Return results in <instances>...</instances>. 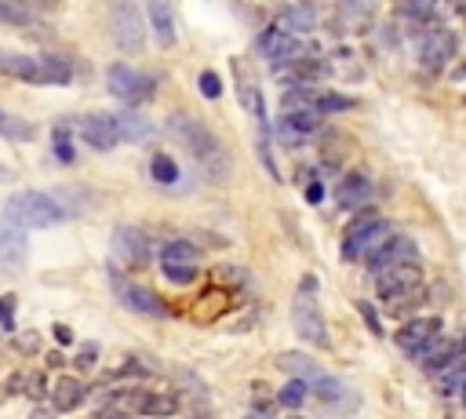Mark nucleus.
Wrapping results in <instances>:
<instances>
[{
    "label": "nucleus",
    "instance_id": "obj_17",
    "mask_svg": "<svg viewBox=\"0 0 466 419\" xmlns=\"http://www.w3.org/2000/svg\"><path fill=\"white\" fill-rule=\"evenodd\" d=\"M321 128V117H317V107L314 110H284V117L277 121V135L284 139V142H303V139H310L314 132Z\"/></svg>",
    "mask_w": 466,
    "mask_h": 419
},
{
    "label": "nucleus",
    "instance_id": "obj_47",
    "mask_svg": "<svg viewBox=\"0 0 466 419\" xmlns=\"http://www.w3.org/2000/svg\"><path fill=\"white\" fill-rule=\"evenodd\" d=\"M12 179H15V172L8 165H0V183H12Z\"/></svg>",
    "mask_w": 466,
    "mask_h": 419
},
{
    "label": "nucleus",
    "instance_id": "obj_6",
    "mask_svg": "<svg viewBox=\"0 0 466 419\" xmlns=\"http://www.w3.org/2000/svg\"><path fill=\"white\" fill-rule=\"evenodd\" d=\"M314 288L317 281L314 278H303V288L296 295V303H291V325H296V332L314 343V346H328V329H324V318H321V306L314 299Z\"/></svg>",
    "mask_w": 466,
    "mask_h": 419
},
{
    "label": "nucleus",
    "instance_id": "obj_20",
    "mask_svg": "<svg viewBox=\"0 0 466 419\" xmlns=\"http://www.w3.org/2000/svg\"><path fill=\"white\" fill-rule=\"evenodd\" d=\"M146 19L153 26V40L160 47H175V12L168 0H146Z\"/></svg>",
    "mask_w": 466,
    "mask_h": 419
},
{
    "label": "nucleus",
    "instance_id": "obj_28",
    "mask_svg": "<svg viewBox=\"0 0 466 419\" xmlns=\"http://www.w3.org/2000/svg\"><path fill=\"white\" fill-rule=\"evenodd\" d=\"M175 408H179V401L168 398V394H146L132 405V412H142V415H171Z\"/></svg>",
    "mask_w": 466,
    "mask_h": 419
},
{
    "label": "nucleus",
    "instance_id": "obj_35",
    "mask_svg": "<svg viewBox=\"0 0 466 419\" xmlns=\"http://www.w3.org/2000/svg\"><path fill=\"white\" fill-rule=\"evenodd\" d=\"M55 157H58V161H63V165H73L77 161V157H73V142H70V128H58L55 124Z\"/></svg>",
    "mask_w": 466,
    "mask_h": 419
},
{
    "label": "nucleus",
    "instance_id": "obj_26",
    "mask_svg": "<svg viewBox=\"0 0 466 419\" xmlns=\"http://www.w3.org/2000/svg\"><path fill=\"white\" fill-rule=\"evenodd\" d=\"M306 387H310V394H314L317 401H324V405H335L339 398H346V394H350V387H346L342 380H332V376H324V372H321L317 380H310Z\"/></svg>",
    "mask_w": 466,
    "mask_h": 419
},
{
    "label": "nucleus",
    "instance_id": "obj_39",
    "mask_svg": "<svg viewBox=\"0 0 466 419\" xmlns=\"http://www.w3.org/2000/svg\"><path fill=\"white\" fill-rule=\"evenodd\" d=\"M0 321H4V332H15V295H0Z\"/></svg>",
    "mask_w": 466,
    "mask_h": 419
},
{
    "label": "nucleus",
    "instance_id": "obj_34",
    "mask_svg": "<svg viewBox=\"0 0 466 419\" xmlns=\"http://www.w3.org/2000/svg\"><path fill=\"white\" fill-rule=\"evenodd\" d=\"M8 387L19 390V394H30V398H40L44 394V376L40 372H19V376H12Z\"/></svg>",
    "mask_w": 466,
    "mask_h": 419
},
{
    "label": "nucleus",
    "instance_id": "obj_48",
    "mask_svg": "<svg viewBox=\"0 0 466 419\" xmlns=\"http://www.w3.org/2000/svg\"><path fill=\"white\" fill-rule=\"evenodd\" d=\"M0 336H8V332H4V321H0Z\"/></svg>",
    "mask_w": 466,
    "mask_h": 419
},
{
    "label": "nucleus",
    "instance_id": "obj_49",
    "mask_svg": "<svg viewBox=\"0 0 466 419\" xmlns=\"http://www.w3.org/2000/svg\"><path fill=\"white\" fill-rule=\"evenodd\" d=\"M462 73H466V66H462Z\"/></svg>",
    "mask_w": 466,
    "mask_h": 419
},
{
    "label": "nucleus",
    "instance_id": "obj_19",
    "mask_svg": "<svg viewBox=\"0 0 466 419\" xmlns=\"http://www.w3.org/2000/svg\"><path fill=\"white\" fill-rule=\"evenodd\" d=\"M368 197H372V179H368L365 172H350V175H342V183L335 186V204L346 208V212L365 208Z\"/></svg>",
    "mask_w": 466,
    "mask_h": 419
},
{
    "label": "nucleus",
    "instance_id": "obj_42",
    "mask_svg": "<svg viewBox=\"0 0 466 419\" xmlns=\"http://www.w3.org/2000/svg\"><path fill=\"white\" fill-rule=\"evenodd\" d=\"M51 336H55V343H58V346H66V343H73V332H70L66 325H55V329H51Z\"/></svg>",
    "mask_w": 466,
    "mask_h": 419
},
{
    "label": "nucleus",
    "instance_id": "obj_18",
    "mask_svg": "<svg viewBox=\"0 0 466 419\" xmlns=\"http://www.w3.org/2000/svg\"><path fill=\"white\" fill-rule=\"evenodd\" d=\"M441 336V318H416V321H408V325H401V332H397V346L404 350V354H416V350H423L430 339H437Z\"/></svg>",
    "mask_w": 466,
    "mask_h": 419
},
{
    "label": "nucleus",
    "instance_id": "obj_43",
    "mask_svg": "<svg viewBox=\"0 0 466 419\" xmlns=\"http://www.w3.org/2000/svg\"><path fill=\"white\" fill-rule=\"evenodd\" d=\"M306 201H310V204H321V201H324V186H321V183H310V186H306Z\"/></svg>",
    "mask_w": 466,
    "mask_h": 419
},
{
    "label": "nucleus",
    "instance_id": "obj_12",
    "mask_svg": "<svg viewBox=\"0 0 466 419\" xmlns=\"http://www.w3.org/2000/svg\"><path fill=\"white\" fill-rule=\"evenodd\" d=\"M416 357V364L423 372H430V376H437V372H444L448 364H455L459 357H466V336H455V339H430L423 350H416L412 354Z\"/></svg>",
    "mask_w": 466,
    "mask_h": 419
},
{
    "label": "nucleus",
    "instance_id": "obj_29",
    "mask_svg": "<svg viewBox=\"0 0 466 419\" xmlns=\"http://www.w3.org/2000/svg\"><path fill=\"white\" fill-rule=\"evenodd\" d=\"M306 394H310L306 380H299V376H288V383L277 390V405H284V408H303Z\"/></svg>",
    "mask_w": 466,
    "mask_h": 419
},
{
    "label": "nucleus",
    "instance_id": "obj_7",
    "mask_svg": "<svg viewBox=\"0 0 466 419\" xmlns=\"http://www.w3.org/2000/svg\"><path fill=\"white\" fill-rule=\"evenodd\" d=\"M168 124H171V132H175V135H179V139L190 146V153L197 157L201 165H215V172H219V175L226 172V161H222V146L215 142V135H211L204 124H197V121H194V117H186V114L171 117Z\"/></svg>",
    "mask_w": 466,
    "mask_h": 419
},
{
    "label": "nucleus",
    "instance_id": "obj_1",
    "mask_svg": "<svg viewBox=\"0 0 466 419\" xmlns=\"http://www.w3.org/2000/svg\"><path fill=\"white\" fill-rule=\"evenodd\" d=\"M0 73L12 77V81H22V84H70L73 73L63 59L55 56H19V51H4L0 47Z\"/></svg>",
    "mask_w": 466,
    "mask_h": 419
},
{
    "label": "nucleus",
    "instance_id": "obj_37",
    "mask_svg": "<svg viewBox=\"0 0 466 419\" xmlns=\"http://www.w3.org/2000/svg\"><path fill=\"white\" fill-rule=\"evenodd\" d=\"M314 107L324 114V110H350L354 107V98H346V95H335V91H328V95H317L314 98Z\"/></svg>",
    "mask_w": 466,
    "mask_h": 419
},
{
    "label": "nucleus",
    "instance_id": "obj_32",
    "mask_svg": "<svg viewBox=\"0 0 466 419\" xmlns=\"http://www.w3.org/2000/svg\"><path fill=\"white\" fill-rule=\"evenodd\" d=\"M160 270H164V278L171 281V285H194L197 281V263H164L160 259Z\"/></svg>",
    "mask_w": 466,
    "mask_h": 419
},
{
    "label": "nucleus",
    "instance_id": "obj_15",
    "mask_svg": "<svg viewBox=\"0 0 466 419\" xmlns=\"http://www.w3.org/2000/svg\"><path fill=\"white\" fill-rule=\"evenodd\" d=\"M416 259H419V248H416L412 237H397V234H390V241H386L372 259H365V263H368L372 274H379V270L397 267V263H416Z\"/></svg>",
    "mask_w": 466,
    "mask_h": 419
},
{
    "label": "nucleus",
    "instance_id": "obj_5",
    "mask_svg": "<svg viewBox=\"0 0 466 419\" xmlns=\"http://www.w3.org/2000/svg\"><path fill=\"white\" fill-rule=\"evenodd\" d=\"M375 292L390 306H404V303L419 299V292H423V270H419V263H397V267L379 270L375 274Z\"/></svg>",
    "mask_w": 466,
    "mask_h": 419
},
{
    "label": "nucleus",
    "instance_id": "obj_8",
    "mask_svg": "<svg viewBox=\"0 0 466 419\" xmlns=\"http://www.w3.org/2000/svg\"><path fill=\"white\" fill-rule=\"evenodd\" d=\"M106 88H109V95L128 102V107H139V102H146L153 95L157 81L146 77V73H139V70H132V66H125V63H113L106 70Z\"/></svg>",
    "mask_w": 466,
    "mask_h": 419
},
{
    "label": "nucleus",
    "instance_id": "obj_13",
    "mask_svg": "<svg viewBox=\"0 0 466 419\" xmlns=\"http://www.w3.org/2000/svg\"><path fill=\"white\" fill-rule=\"evenodd\" d=\"M113 252H116V259H121L125 267H135V270L150 263V241H146V234L135 230V227L113 230Z\"/></svg>",
    "mask_w": 466,
    "mask_h": 419
},
{
    "label": "nucleus",
    "instance_id": "obj_22",
    "mask_svg": "<svg viewBox=\"0 0 466 419\" xmlns=\"http://www.w3.org/2000/svg\"><path fill=\"white\" fill-rule=\"evenodd\" d=\"M81 401H84V383L73 380V376H63L51 387V408L55 412H73V408H81Z\"/></svg>",
    "mask_w": 466,
    "mask_h": 419
},
{
    "label": "nucleus",
    "instance_id": "obj_25",
    "mask_svg": "<svg viewBox=\"0 0 466 419\" xmlns=\"http://www.w3.org/2000/svg\"><path fill=\"white\" fill-rule=\"evenodd\" d=\"M0 135L12 139V142H33V139H37V128H33L26 117L12 114V110H0Z\"/></svg>",
    "mask_w": 466,
    "mask_h": 419
},
{
    "label": "nucleus",
    "instance_id": "obj_11",
    "mask_svg": "<svg viewBox=\"0 0 466 419\" xmlns=\"http://www.w3.org/2000/svg\"><path fill=\"white\" fill-rule=\"evenodd\" d=\"M255 51H259L263 59H270L273 66H284V63L303 59V40H299V33H288V30H280V26L273 22L270 30L259 33Z\"/></svg>",
    "mask_w": 466,
    "mask_h": 419
},
{
    "label": "nucleus",
    "instance_id": "obj_27",
    "mask_svg": "<svg viewBox=\"0 0 466 419\" xmlns=\"http://www.w3.org/2000/svg\"><path fill=\"white\" fill-rule=\"evenodd\" d=\"M462 387H466V357H459L455 364H448L444 372H437V390H441L444 398L462 394Z\"/></svg>",
    "mask_w": 466,
    "mask_h": 419
},
{
    "label": "nucleus",
    "instance_id": "obj_41",
    "mask_svg": "<svg viewBox=\"0 0 466 419\" xmlns=\"http://www.w3.org/2000/svg\"><path fill=\"white\" fill-rule=\"evenodd\" d=\"M358 310H361V318L368 321V329H372V336H383V321H379V313L372 310V303H365V299H361V303H358Z\"/></svg>",
    "mask_w": 466,
    "mask_h": 419
},
{
    "label": "nucleus",
    "instance_id": "obj_44",
    "mask_svg": "<svg viewBox=\"0 0 466 419\" xmlns=\"http://www.w3.org/2000/svg\"><path fill=\"white\" fill-rule=\"evenodd\" d=\"M37 346H40V339H37V336H22V339H19V350H22V354H33Z\"/></svg>",
    "mask_w": 466,
    "mask_h": 419
},
{
    "label": "nucleus",
    "instance_id": "obj_9",
    "mask_svg": "<svg viewBox=\"0 0 466 419\" xmlns=\"http://www.w3.org/2000/svg\"><path fill=\"white\" fill-rule=\"evenodd\" d=\"M109 288H113L116 303H121L125 310H132V313H142V318H164V313H168L157 292H150V288H142V285L121 278L116 270H109Z\"/></svg>",
    "mask_w": 466,
    "mask_h": 419
},
{
    "label": "nucleus",
    "instance_id": "obj_46",
    "mask_svg": "<svg viewBox=\"0 0 466 419\" xmlns=\"http://www.w3.org/2000/svg\"><path fill=\"white\" fill-rule=\"evenodd\" d=\"M255 412H259V415H273L277 405H270V401H255Z\"/></svg>",
    "mask_w": 466,
    "mask_h": 419
},
{
    "label": "nucleus",
    "instance_id": "obj_14",
    "mask_svg": "<svg viewBox=\"0 0 466 419\" xmlns=\"http://www.w3.org/2000/svg\"><path fill=\"white\" fill-rule=\"evenodd\" d=\"M81 139L99 150V153H109L116 142H121V132H116V117L113 114H88L81 121Z\"/></svg>",
    "mask_w": 466,
    "mask_h": 419
},
{
    "label": "nucleus",
    "instance_id": "obj_30",
    "mask_svg": "<svg viewBox=\"0 0 466 419\" xmlns=\"http://www.w3.org/2000/svg\"><path fill=\"white\" fill-rule=\"evenodd\" d=\"M150 175H153L160 186H175V183H179V165H175V157L157 153L153 161H150Z\"/></svg>",
    "mask_w": 466,
    "mask_h": 419
},
{
    "label": "nucleus",
    "instance_id": "obj_38",
    "mask_svg": "<svg viewBox=\"0 0 466 419\" xmlns=\"http://www.w3.org/2000/svg\"><path fill=\"white\" fill-rule=\"evenodd\" d=\"M197 84H201V95H204V98H219V95H222V81H219V73H211V70H204Z\"/></svg>",
    "mask_w": 466,
    "mask_h": 419
},
{
    "label": "nucleus",
    "instance_id": "obj_23",
    "mask_svg": "<svg viewBox=\"0 0 466 419\" xmlns=\"http://www.w3.org/2000/svg\"><path fill=\"white\" fill-rule=\"evenodd\" d=\"M277 369H280L284 376H299V380H306V383L321 376V364H317L314 357H306V354H291V350L277 354Z\"/></svg>",
    "mask_w": 466,
    "mask_h": 419
},
{
    "label": "nucleus",
    "instance_id": "obj_36",
    "mask_svg": "<svg viewBox=\"0 0 466 419\" xmlns=\"http://www.w3.org/2000/svg\"><path fill=\"white\" fill-rule=\"evenodd\" d=\"M434 8H437V0H404L401 15H404V19H430Z\"/></svg>",
    "mask_w": 466,
    "mask_h": 419
},
{
    "label": "nucleus",
    "instance_id": "obj_10",
    "mask_svg": "<svg viewBox=\"0 0 466 419\" xmlns=\"http://www.w3.org/2000/svg\"><path fill=\"white\" fill-rule=\"evenodd\" d=\"M26 263H30L26 227H19L8 216H0V270H4V274H22Z\"/></svg>",
    "mask_w": 466,
    "mask_h": 419
},
{
    "label": "nucleus",
    "instance_id": "obj_40",
    "mask_svg": "<svg viewBox=\"0 0 466 419\" xmlns=\"http://www.w3.org/2000/svg\"><path fill=\"white\" fill-rule=\"evenodd\" d=\"M95 357H99V346H95V343H88V346H81V354L73 357V369H81V372H88V369H95Z\"/></svg>",
    "mask_w": 466,
    "mask_h": 419
},
{
    "label": "nucleus",
    "instance_id": "obj_45",
    "mask_svg": "<svg viewBox=\"0 0 466 419\" xmlns=\"http://www.w3.org/2000/svg\"><path fill=\"white\" fill-rule=\"evenodd\" d=\"M26 4H30V8H44V12H47V8H58V4H63V0H26Z\"/></svg>",
    "mask_w": 466,
    "mask_h": 419
},
{
    "label": "nucleus",
    "instance_id": "obj_3",
    "mask_svg": "<svg viewBox=\"0 0 466 419\" xmlns=\"http://www.w3.org/2000/svg\"><path fill=\"white\" fill-rule=\"evenodd\" d=\"M390 234H393V227L383 219V216H375V212H365V216H358L354 223L346 227V234H342V259H372L386 241H390Z\"/></svg>",
    "mask_w": 466,
    "mask_h": 419
},
{
    "label": "nucleus",
    "instance_id": "obj_24",
    "mask_svg": "<svg viewBox=\"0 0 466 419\" xmlns=\"http://www.w3.org/2000/svg\"><path fill=\"white\" fill-rule=\"evenodd\" d=\"M277 26L288 30V33H310V30L317 26V15H314V8H306V4H291V8H284V12L277 15Z\"/></svg>",
    "mask_w": 466,
    "mask_h": 419
},
{
    "label": "nucleus",
    "instance_id": "obj_2",
    "mask_svg": "<svg viewBox=\"0 0 466 419\" xmlns=\"http://www.w3.org/2000/svg\"><path fill=\"white\" fill-rule=\"evenodd\" d=\"M4 216L15 219V223L26 227V230H47V227H58V223L66 219V208L58 204L51 193H40V190H19V193L8 197Z\"/></svg>",
    "mask_w": 466,
    "mask_h": 419
},
{
    "label": "nucleus",
    "instance_id": "obj_16",
    "mask_svg": "<svg viewBox=\"0 0 466 419\" xmlns=\"http://www.w3.org/2000/svg\"><path fill=\"white\" fill-rule=\"evenodd\" d=\"M452 56H455V33H448V30H430V33L423 37L419 63H423L427 70H444V66L452 63Z\"/></svg>",
    "mask_w": 466,
    "mask_h": 419
},
{
    "label": "nucleus",
    "instance_id": "obj_21",
    "mask_svg": "<svg viewBox=\"0 0 466 419\" xmlns=\"http://www.w3.org/2000/svg\"><path fill=\"white\" fill-rule=\"evenodd\" d=\"M116 132H121L125 142H153L157 139V128L150 117L135 114V110H125V114H116Z\"/></svg>",
    "mask_w": 466,
    "mask_h": 419
},
{
    "label": "nucleus",
    "instance_id": "obj_4",
    "mask_svg": "<svg viewBox=\"0 0 466 419\" xmlns=\"http://www.w3.org/2000/svg\"><path fill=\"white\" fill-rule=\"evenodd\" d=\"M106 33L116 44V51L139 56V51L146 47V26H142V15L135 8V0H113L109 12H106Z\"/></svg>",
    "mask_w": 466,
    "mask_h": 419
},
{
    "label": "nucleus",
    "instance_id": "obj_31",
    "mask_svg": "<svg viewBox=\"0 0 466 419\" xmlns=\"http://www.w3.org/2000/svg\"><path fill=\"white\" fill-rule=\"evenodd\" d=\"M160 259L164 263H197V248L190 241H168L160 248Z\"/></svg>",
    "mask_w": 466,
    "mask_h": 419
},
{
    "label": "nucleus",
    "instance_id": "obj_33",
    "mask_svg": "<svg viewBox=\"0 0 466 419\" xmlns=\"http://www.w3.org/2000/svg\"><path fill=\"white\" fill-rule=\"evenodd\" d=\"M0 22L4 26H33V12L12 4V0H0Z\"/></svg>",
    "mask_w": 466,
    "mask_h": 419
}]
</instances>
